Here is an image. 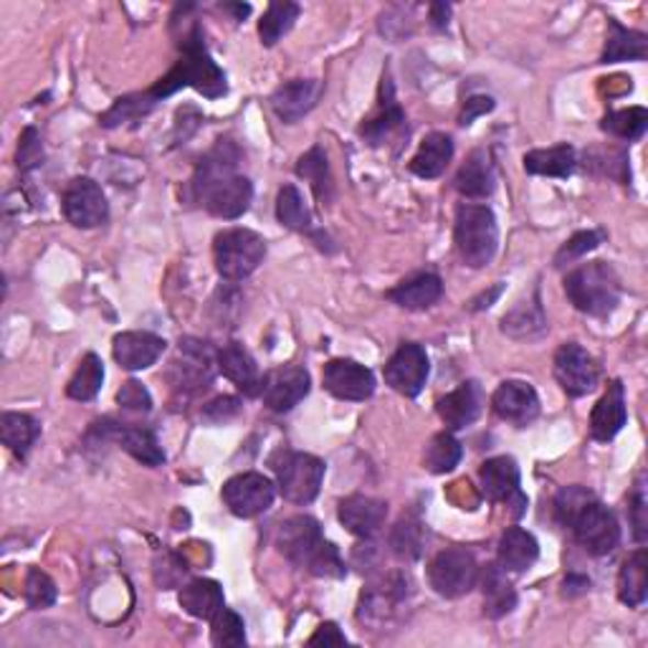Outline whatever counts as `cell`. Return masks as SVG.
Here are the masks:
<instances>
[{"mask_svg":"<svg viewBox=\"0 0 648 648\" xmlns=\"http://www.w3.org/2000/svg\"><path fill=\"white\" fill-rule=\"evenodd\" d=\"M238 153L231 143H221L198 165L193 193L208 213L223 221H236L254 201V186L246 176L236 172Z\"/></svg>","mask_w":648,"mask_h":648,"instance_id":"obj_1","label":"cell"},{"mask_svg":"<svg viewBox=\"0 0 648 648\" xmlns=\"http://www.w3.org/2000/svg\"><path fill=\"white\" fill-rule=\"evenodd\" d=\"M180 52L182 56L176 64V69L165 74V77L149 89V97H153L155 102L176 94L182 87H193L198 94H203L208 99H221L226 94V74H223L221 66L211 59V54H208L203 31L198 23H193L190 31L180 36Z\"/></svg>","mask_w":648,"mask_h":648,"instance_id":"obj_2","label":"cell"},{"mask_svg":"<svg viewBox=\"0 0 648 648\" xmlns=\"http://www.w3.org/2000/svg\"><path fill=\"white\" fill-rule=\"evenodd\" d=\"M565 294L588 317H608L621 302V277L611 264L590 261L565 277Z\"/></svg>","mask_w":648,"mask_h":648,"instance_id":"obj_3","label":"cell"},{"mask_svg":"<svg viewBox=\"0 0 648 648\" xmlns=\"http://www.w3.org/2000/svg\"><path fill=\"white\" fill-rule=\"evenodd\" d=\"M454 241L459 248L461 261L471 269L492 264L500 248V226H496V215L489 205H473L463 203L456 211V226Z\"/></svg>","mask_w":648,"mask_h":648,"instance_id":"obj_4","label":"cell"},{"mask_svg":"<svg viewBox=\"0 0 648 648\" xmlns=\"http://www.w3.org/2000/svg\"><path fill=\"white\" fill-rule=\"evenodd\" d=\"M215 269L226 281H244L259 269L266 256V241L248 228H226L213 244Z\"/></svg>","mask_w":648,"mask_h":648,"instance_id":"obj_5","label":"cell"},{"mask_svg":"<svg viewBox=\"0 0 648 648\" xmlns=\"http://www.w3.org/2000/svg\"><path fill=\"white\" fill-rule=\"evenodd\" d=\"M273 471H277L279 492L287 502L304 506L317 500L324 481V461L317 456L284 451L273 459Z\"/></svg>","mask_w":648,"mask_h":648,"instance_id":"obj_6","label":"cell"},{"mask_svg":"<svg viewBox=\"0 0 648 648\" xmlns=\"http://www.w3.org/2000/svg\"><path fill=\"white\" fill-rule=\"evenodd\" d=\"M580 547H585L590 555L595 558H603V555H611L621 543V527L613 510H608L597 496L585 502L576 512V517L568 522V527Z\"/></svg>","mask_w":648,"mask_h":648,"instance_id":"obj_7","label":"cell"},{"mask_svg":"<svg viewBox=\"0 0 648 648\" xmlns=\"http://www.w3.org/2000/svg\"><path fill=\"white\" fill-rule=\"evenodd\" d=\"M428 583L444 597H461L479 583L477 558L467 547H446L428 565Z\"/></svg>","mask_w":648,"mask_h":648,"instance_id":"obj_8","label":"cell"},{"mask_svg":"<svg viewBox=\"0 0 648 648\" xmlns=\"http://www.w3.org/2000/svg\"><path fill=\"white\" fill-rule=\"evenodd\" d=\"M223 502L241 519H254L264 514L273 504L277 496V484L259 471H244L231 477L223 484Z\"/></svg>","mask_w":648,"mask_h":648,"instance_id":"obj_9","label":"cell"},{"mask_svg":"<svg viewBox=\"0 0 648 648\" xmlns=\"http://www.w3.org/2000/svg\"><path fill=\"white\" fill-rule=\"evenodd\" d=\"M481 492L489 502H504L512 506L514 517L527 512V496L519 489V467L512 456H494L481 463Z\"/></svg>","mask_w":648,"mask_h":648,"instance_id":"obj_10","label":"cell"},{"mask_svg":"<svg viewBox=\"0 0 648 648\" xmlns=\"http://www.w3.org/2000/svg\"><path fill=\"white\" fill-rule=\"evenodd\" d=\"M555 378L570 398H583L597 386L601 368L595 357L578 343H565L555 355Z\"/></svg>","mask_w":648,"mask_h":648,"instance_id":"obj_11","label":"cell"},{"mask_svg":"<svg viewBox=\"0 0 648 648\" xmlns=\"http://www.w3.org/2000/svg\"><path fill=\"white\" fill-rule=\"evenodd\" d=\"M310 372L299 365H281V368L266 372L259 398L273 413H289L310 395Z\"/></svg>","mask_w":648,"mask_h":648,"instance_id":"obj_12","label":"cell"},{"mask_svg":"<svg viewBox=\"0 0 648 648\" xmlns=\"http://www.w3.org/2000/svg\"><path fill=\"white\" fill-rule=\"evenodd\" d=\"M64 215L77 228H97L110 219L104 190L91 178H77L64 193Z\"/></svg>","mask_w":648,"mask_h":648,"instance_id":"obj_13","label":"cell"},{"mask_svg":"<svg viewBox=\"0 0 648 648\" xmlns=\"http://www.w3.org/2000/svg\"><path fill=\"white\" fill-rule=\"evenodd\" d=\"M322 383L327 393H332L339 401H368L376 393V376L370 368H365L357 360H329L322 370Z\"/></svg>","mask_w":648,"mask_h":648,"instance_id":"obj_14","label":"cell"},{"mask_svg":"<svg viewBox=\"0 0 648 648\" xmlns=\"http://www.w3.org/2000/svg\"><path fill=\"white\" fill-rule=\"evenodd\" d=\"M428 355L421 345L405 343L386 365V383L405 398L421 395L428 380Z\"/></svg>","mask_w":648,"mask_h":648,"instance_id":"obj_15","label":"cell"},{"mask_svg":"<svg viewBox=\"0 0 648 648\" xmlns=\"http://www.w3.org/2000/svg\"><path fill=\"white\" fill-rule=\"evenodd\" d=\"M94 431L102 434L104 442H114L122 451H127L132 459H137L149 469L163 467L165 463V451L153 431L139 428V426H124V423H112V421L94 423Z\"/></svg>","mask_w":648,"mask_h":648,"instance_id":"obj_16","label":"cell"},{"mask_svg":"<svg viewBox=\"0 0 648 648\" xmlns=\"http://www.w3.org/2000/svg\"><path fill=\"white\" fill-rule=\"evenodd\" d=\"M322 539L324 535H322L320 522L310 517V514H297V517H289L287 522H281L279 535H277V547L287 560H292L294 565H302L304 568L306 560L312 558V552L322 545Z\"/></svg>","mask_w":648,"mask_h":648,"instance_id":"obj_17","label":"cell"},{"mask_svg":"<svg viewBox=\"0 0 648 648\" xmlns=\"http://www.w3.org/2000/svg\"><path fill=\"white\" fill-rule=\"evenodd\" d=\"M324 94L320 79H294L281 85L271 94V110L284 124H294L306 118Z\"/></svg>","mask_w":648,"mask_h":648,"instance_id":"obj_18","label":"cell"},{"mask_svg":"<svg viewBox=\"0 0 648 648\" xmlns=\"http://www.w3.org/2000/svg\"><path fill=\"white\" fill-rule=\"evenodd\" d=\"M165 347L168 343L153 332H120L112 343V355L120 362V368L137 372L153 368L163 357Z\"/></svg>","mask_w":648,"mask_h":648,"instance_id":"obj_19","label":"cell"},{"mask_svg":"<svg viewBox=\"0 0 648 648\" xmlns=\"http://www.w3.org/2000/svg\"><path fill=\"white\" fill-rule=\"evenodd\" d=\"M492 409L502 421L527 426L539 415V395L525 380H506L492 395Z\"/></svg>","mask_w":648,"mask_h":648,"instance_id":"obj_20","label":"cell"},{"mask_svg":"<svg viewBox=\"0 0 648 648\" xmlns=\"http://www.w3.org/2000/svg\"><path fill=\"white\" fill-rule=\"evenodd\" d=\"M215 365L223 372V378H228L241 393L248 398L261 395V372L259 365H256L254 355L246 350L241 343H228L223 345L219 353H215Z\"/></svg>","mask_w":648,"mask_h":648,"instance_id":"obj_21","label":"cell"},{"mask_svg":"<svg viewBox=\"0 0 648 648\" xmlns=\"http://www.w3.org/2000/svg\"><path fill=\"white\" fill-rule=\"evenodd\" d=\"M386 517L388 504L383 500H376V496L353 494L339 502V522L347 527V532H353L360 539L376 537L380 527L386 525Z\"/></svg>","mask_w":648,"mask_h":648,"instance_id":"obj_22","label":"cell"},{"mask_svg":"<svg viewBox=\"0 0 648 648\" xmlns=\"http://www.w3.org/2000/svg\"><path fill=\"white\" fill-rule=\"evenodd\" d=\"M626 421V393H623L621 380H613L608 390H605V395L595 403L593 413H590V436H593L595 442L608 444L621 434Z\"/></svg>","mask_w":648,"mask_h":648,"instance_id":"obj_23","label":"cell"},{"mask_svg":"<svg viewBox=\"0 0 648 648\" xmlns=\"http://www.w3.org/2000/svg\"><path fill=\"white\" fill-rule=\"evenodd\" d=\"M481 409H484V393H481V386L473 383V380L461 383L454 393H448L438 401V415H442L448 431H461L471 426V423H477Z\"/></svg>","mask_w":648,"mask_h":648,"instance_id":"obj_24","label":"cell"},{"mask_svg":"<svg viewBox=\"0 0 648 648\" xmlns=\"http://www.w3.org/2000/svg\"><path fill=\"white\" fill-rule=\"evenodd\" d=\"M481 580V595H484V616L492 621H500L517 608V590L512 580L506 578V570L502 565H487L479 572Z\"/></svg>","mask_w":648,"mask_h":648,"instance_id":"obj_25","label":"cell"},{"mask_svg":"<svg viewBox=\"0 0 648 648\" xmlns=\"http://www.w3.org/2000/svg\"><path fill=\"white\" fill-rule=\"evenodd\" d=\"M403 122H405V114L401 110V104L395 102L393 85H390V79H383V87H380L378 112L372 114L370 120L362 122L360 135L365 137V143L378 147V145H383L395 130H401Z\"/></svg>","mask_w":648,"mask_h":648,"instance_id":"obj_26","label":"cell"},{"mask_svg":"<svg viewBox=\"0 0 648 648\" xmlns=\"http://www.w3.org/2000/svg\"><path fill=\"white\" fill-rule=\"evenodd\" d=\"M451 157H454V139L444 135V132H431L428 137H423L418 153L413 155L409 168L413 176H418L423 180H434L444 176L448 163H451Z\"/></svg>","mask_w":648,"mask_h":648,"instance_id":"obj_27","label":"cell"},{"mask_svg":"<svg viewBox=\"0 0 648 648\" xmlns=\"http://www.w3.org/2000/svg\"><path fill=\"white\" fill-rule=\"evenodd\" d=\"M454 188L459 190L463 198H489L494 193V165L489 160L487 149H473L469 160L461 165L459 172H456Z\"/></svg>","mask_w":648,"mask_h":648,"instance_id":"obj_28","label":"cell"},{"mask_svg":"<svg viewBox=\"0 0 648 648\" xmlns=\"http://www.w3.org/2000/svg\"><path fill=\"white\" fill-rule=\"evenodd\" d=\"M178 601L188 616L201 618V621H213L223 608H226L223 588L215 583V580H208V578L190 580L188 585H182Z\"/></svg>","mask_w":648,"mask_h":648,"instance_id":"obj_29","label":"cell"},{"mask_svg":"<svg viewBox=\"0 0 648 648\" xmlns=\"http://www.w3.org/2000/svg\"><path fill=\"white\" fill-rule=\"evenodd\" d=\"M444 297V281L436 273H418L409 281H401L395 289H390L388 299L398 306L411 312H421L434 306Z\"/></svg>","mask_w":648,"mask_h":648,"instance_id":"obj_30","label":"cell"},{"mask_svg":"<svg viewBox=\"0 0 648 648\" xmlns=\"http://www.w3.org/2000/svg\"><path fill=\"white\" fill-rule=\"evenodd\" d=\"M496 555H500V565L506 572H525L539 558V543L527 529L506 527Z\"/></svg>","mask_w":648,"mask_h":648,"instance_id":"obj_31","label":"cell"},{"mask_svg":"<svg viewBox=\"0 0 648 648\" xmlns=\"http://www.w3.org/2000/svg\"><path fill=\"white\" fill-rule=\"evenodd\" d=\"M578 168V155L572 145H555L547 149H532L525 155V170L529 176L570 178Z\"/></svg>","mask_w":648,"mask_h":648,"instance_id":"obj_32","label":"cell"},{"mask_svg":"<svg viewBox=\"0 0 648 648\" xmlns=\"http://www.w3.org/2000/svg\"><path fill=\"white\" fill-rule=\"evenodd\" d=\"M608 41H605V52L601 56L603 64H618V62H644L648 56V36L641 31L623 29L618 21L608 23Z\"/></svg>","mask_w":648,"mask_h":648,"instance_id":"obj_33","label":"cell"},{"mask_svg":"<svg viewBox=\"0 0 648 648\" xmlns=\"http://www.w3.org/2000/svg\"><path fill=\"white\" fill-rule=\"evenodd\" d=\"M618 597L628 608H641L648 597V558L644 547L623 562L618 572Z\"/></svg>","mask_w":648,"mask_h":648,"instance_id":"obj_34","label":"cell"},{"mask_svg":"<svg viewBox=\"0 0 648 648\" xmlns=\"http://www.w3.org/2000/svg\"><path fill=\"white\" fill-rule=\"evenodd\" d=\"M41 426L36 418H31L29 413H13L5 411L0 415V438L19 459H26L33 444L38 442Z\"/></svg>","mask_w":648,"mask_h":648,"instance_id":"obj_35","label":"cell"},{"mask_svg":"<svg viewBox=\"0 0 648 648\" xmlns=\"http://www.w3.org/2000/svg\"><path fill=\"white\" fill-rule=\"evenodd\" d=\"M277 219L281 226L297 231V234H310L317 238L314 234V221H312V213H310V205H306L302 190L297 186H284L279 190L277 195Z\"/></svg>","mask_w":648,"mask_h":648,"instance_id":"obj_36","label":"cell"},{"mask_svg":"<svg viewBox=\"0 0 648 648\" xmlns=\"http://www.w3.org/2000/svg\"><path fill=\"white\" fill-rule=\"evenodd\" d=\"M299 13H302V8L292 3V0H273V3L266 8V13L261 15V21H259L261 44L277 46L279 41L294 29Z\"/></svg>","mask_w":648,"mask_h":648,"instance_id":"obj_37","label":"cell"},{"mask_svg":"<svg viewBox=\"0 0 648 648\" xmlns=\"http://www.w3.org/2000/svg\"><path fill=\"white\" fill-rule=\"evenodd\" d=\"M297 176L310 182L314 195H317V201H322V203L332 201V190H335V182H332L329 163H327V155H324L322 147H312L310 153H304L302 157H299Z\"/></svg>","mask_w":648,"mask_h":648,"instance_id":"obj_38","label":"cell"},{"mask_svg":"<svg viewBox=\"0 0 648 648\" xmlns=\"http://www.w3.org/2000/svg\"><path fill=\"white\" fill-rule=\"evenodd\" d=\"M104 386V362L99 360L94 353H89L85 360L79 362L77 372H74L69 386H66V395L71 401L89 403L99 395V390Z\"/></svg>","mask_w":648,"mask_h":648,"instance_id":"obj_39","label":"cell"},{"mask_svg":"<svg viewBox=\"0 0 648 648\" xmlns=\"http://www.w3.org/2000/svg\"><path fill=\"white\" fill-rule=\"evenodd\" d=\"M463 456V448L461 444L456 442L454 434H438L431 438V444L426 446V454H423V463H426V469L431 473H448L459 467Z\"/></svg>","mask_w":648,"mask_h":648,"instance_id":"obj_40","label":"cell"},{"mask_svg":"<svg viewBox=\"0 0 648 648\" xmlns=\"http://www.w3.org/2000/svg\"><path fill=\"white\" fill-rule=\"evenodd\" d=\"M502 329L506 335L512 337H532L539 335L545 329V317H543V306L535 299V302H519L510 314H504L502 320Z\"/></svg>","mask_w":648,"mask_h":648,"instance_id":"obj_41","label":"cell"},{"mask_svg":"<svg viewBox=\"0 0 648 648\" xmlns=\"http://www.w3.org/2000/svg\"><path fill=\"white\" fill-rule=\"evenodd\" d=\"M601 127L605 132H611L613 137H621V139H628V143H634L646 132L648 127V112L644 107H628V110H618V112H611L608 118L603 120Z\"/></svg>","mask_w":648,"mask_h":648,"instance_id":"obj_42","label":"cell"},{"mask_svg":"<svg viewBox=\"0 0 648 648\" xmlns=\"http://www.w3.org/2000/svg\"><path fill=\"white\" fill-rule=\"evenodd\" d=\"M155 104L157 102L153 97H149V91H145V94L122 97V99H118V102H114L112 110L104 114L102 124H104V127H120V124H124V122L145 118L147 112H153Z\"/></svg>","mask_w":648,"mask_h":648,"instance_id":"obj_43","label":"cell"},{"mask_svg":"<svg viewBox=\"0 0 648 648\" xmlns=\"http://www.w3.org/2000/svg\"><path fill=\"white\" fill-rule=\"evenodd\" d=\"M390 545H393V552L398 558L415 560L421 558L423 552V525L418 519L403 517L398 522L393 535H390Z\"/></svg>","mask_w":648,"mask_h":648,"instance_id":"obj_44","label":"cell"},{"mask_svg":"<svg viewBox=\"0 0 648 648\" xmlns=\"http://www.w3.org/2000/svg\"><path fill=\"white\" fill-rule=\"evenodd\" d=\"M23 595H26V603L33 611H44V608H52V605L56 603L59 590H56V583L46 576L44 570L31 568L26 576V585H23Z\"/></svg>","mask_w":648,"mask_h":648,"instance_id":"obj_45","label":"cell"},{"mask_svg":"<svg viewBox=\"0 0 648 648\" xmlns=\"http://www.w3.org/2000/svg\"><path fill=\"white\" fill-rule=\"evenodd\" d=\"M211 641L213 646H244L246 644V626L238 613L223 608L213 621Z\"/></svg>","mask_w":648,"mask_h":648,"instance_id":"obj_46","label":"cell"},{"mask_svg":"<svg viewBox=\"0 0 648 648\" xmlns=\"http://www.w3.org/2000/svg\"><path fill=\"white\" fill-rule=\"evenodd\" d=\"M304 568L317 578H345L347 576L345 560L339 558V550L332 543H327V539H322V545L312 552V558L306 560Z\"/></svg>","mask_w":648,"mask_h":648,"instance_id":"obj_47","label":"cell"},{"mask_svg":"<svg viewBox=\"0 0 648 648\" xmlns=\"http://www.w3.org/2000/svg\"><path fill=\"white\" fill-rule=\"evenodd\" d=\"M603 238H605L603 231H580V234L572 236L568 244L560 248L558 256H555V266L562 269V266H568L572 261H580L590 252H595V248L603 244Z\"/></svg>","mask_w":648,"mask_h":648,"instance_id":"obj_48","label":"cell"},{"mask_svg":"<svg viewBox=\"0 0 648 648\" xmlns=\"http://www.w3.org/2000/svg\"><path fill=\"white\" fill-rule=\"evenodd\" d=\"M593 492L585 487H562L558 496H555V517H558V522L562 527H568V522L576 517V512L583 506L585 502L593 500Z\"/></svg>","mask_w":648,"mask_h":648,"instance_id":"obj_49","label":"cell"},{"mask_svg":"<svg viewBox=\"0 0 648 648\" xmlns=\"http://www.w3.org/2000/svg\"><path fill=\"white\" fill-rule=\"evenodd\" d=\"M19 168L21 172H31L36 170L41 163H44V145H41V137L36 127H26V132L21 135V145H19Z\"/></svg>","mask_w":648,"mask_h":648,"instance_id":"obj_50","label":"cell"},{"mask_svg":"<svg viewBox=\"0 0 648 648\" xmlns=\"http://www.w3.org/2000/svg\"><path fill=\"white\" fill-rule=\"evenodd\" d=\"M118 403L124 411H132V413L153 411V395H149V390L143 383H137V380H127V383L122 386V390L118 393Z\"/></svg>","mask_w":648,"mask_h":648,"instance_id":"obj_51","label":"cell"},{"mask_svg":"<svg viewBox=\"0 0 648 648\" xmlns=\"http://www.w3.org/2000/svg\"><path fill=\"white\" fill-rule=\"evenodd\" d=\"M628 510H630V525H634V535L638 543H646L648 535V517H646V487H644V477L636 481L634 492L628 496Z\"/></svg>","mask_w":648,"mask_h":648,"instance_id":"obj_52","label":"cell"},{"mask_svg":"<svg viewBox=\"0 0 648 648\" xmlns=\"http://www.w3.org/2000/svg\"><path fill=\"white\" fill-rule=\"evenodd\" d=\"M238 413H241V401H238V398H234V395H221V398H215V401H211V403L205 405L203 418L208 423H215V426H221V423L234 421Z\"/></svg>","mask_w":648,"mask_h":648,"instance_id":"obj_53","label":"cell"},{"mask_svg":"<svg viewBox=\"0 0 648 648\" xmlns=\"http://www.w3.org/2000/svg\"><path fill=\"white\" fill-rule=\"evenodd\" d=\"M492 110H494V99L492 97H471V99H467V104H463L459 124H461V127H469L473 120L481 118V114L492 112Z\"/></svg>","mask_w":648,"mask_h":648,"instance_id":"obj_54","label":"cell"},{"mask_svg":"<svg viewBox=\"0 0 648 648\" xmlns=\"http://www.w3.org/2000/svg\"><path fill=\"white\" fill-rule=\"evenodd\" d=\"M310 646H347V638L343 630L337 628V623H322V626L314 630V636L306 641Z\"/></svg>","mask_w":648,"mask_h":648,"instance_id":"obj_55","label":"cell"},{"mask_svg":"<svg viewBox=\"0 0 648 648\" xmlns=\"http://www.w3.org/2000/svg\"><path fill=\"white\" fill-rule=\"evenodd\" d=\"M448 19H451V5L448 3L431 5V26H434L436 31H444L448 26Z\"/></svg>","mask_w":648,"mask_h":648,"instance_id":"obj_56","label":"cell"},{"mask_svg":"<svg viewBox=\"0 0 648 648\" xmlns=\"http://www.w3.org/2000/svg\"><path fill=\"white\" fill-rule=\"evenodd\" d=\"M585 590H590V580L585 576H568V578H565L562 593L568 595V597L585 593Z\"/></svg>","mask_w":648,"mask_h":648,"instance_id":"obj_57","label":"cell"},{"mask_svg":"<svg viewBox=\"0 0 648 648\" xmlns=\"http://www.w3.org/2000/svg\"><path fill=\"white\" fill-rule=\"evenodd\" d=\"M500 294H502V284H496V287L492 289V292L484 294L481 299H477V302H473V310H487V306H492V302H494V299L500 297Z\"/></svg>","mask_w":648,"mask_h":648,"instance_id":"obj_58","label":"cell"}]
</instances>
